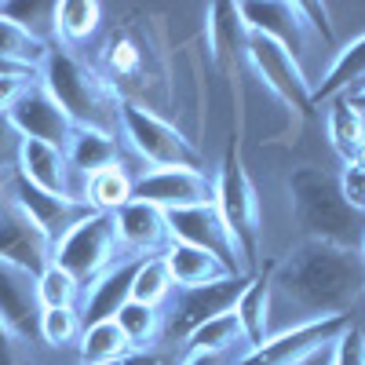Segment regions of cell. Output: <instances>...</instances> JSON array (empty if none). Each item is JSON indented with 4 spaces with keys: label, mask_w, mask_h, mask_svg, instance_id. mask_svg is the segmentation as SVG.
<instances>
[{
    "label": "cell",
    "mask_w": 365,
    "mask_h": 365,
    "mask_svg": "<svg viewBox=\"0 0 365 365\" xmlns=\"http://www.w3.org/2000/svg\"><path fill=\"white\" fill-rule=\"evenodd\" d=\"M66 165L73 172L77 201H84V182L103 168L120 165V139L106 135V132H91V128H73V135L66 143Z\"/></svg>",
    "instance_id": "cell-20"
},
{
    "label": "cell",
    "mask_w": 365,
    "mask_h": 365,
    "mask_svg": "<svg viewBox=\"0 0 365 365\" xmlns=\"http://www.w3.org/2000/svg\"><path fill=\"white\" fill-rule=\"evenodd\" d=\"M15 172H19L26 182H34V187L48 190V194H58V197L77 201L73 172H70V165H66V150L48 146V143H29V139H22ZM81 205H84V201H81Z\"/></svg>",
    "instance_id": "cell-19"
},
{
    "label": "cell",
    "mask_w": 365,
    "mask_h": 365,
    "mask_svg": "<svg viewBox=\"0 0 365 365\" xmlns=\"http://www.w3.org/2000/svg\"><path fill=\"white\" fill-rule=\"evenodd\" d=\"M106 365H168V361L161 354H154V351H132V354L117 358V361H106Z\"/></svg>",
    "instance_id": "cell-42"
},
{
    "label": "cell",
    "mask_w": 365,
    "mask_h": 365,
    "mask_svg": "<svg viewBox=\"0 0 365 365\" xmlns=\"http://www.w3.org/2000/svg\"><path fill=\"white\" fill-rule=\"evenodd\" d=\"M8 120H11V128L29 139V143H48V146H58V150H66L70 135H73V120L63 113V106H58L48 91L37 84H29L19 103L8 110Z\"/></svg>",
    "instance_id": "cell-12"
},
{
    "label": "cell",
    "mask_w": 365,
    "mask_h": 365,
    "mask_svg": "<svg viewBox=\"0 0 365 365\" xmlns=\"http://www.w3.org/2000/svg\"><path fill=\"white\" fill-rule=\"evenodd\" d=\"M8 194L19 201V208L26 212V216L44 230V237L51 241V249H55V241L63 234H70L84 216H91L88 205L70 201V197H58V194H48V190L34 187V182H26L19 172L8 175Z\"/></svg>",
    "instance_id": "cell-13"
},
{
    "label": "cell",
    "mask_w": 365,
    "mask_h": 365,
    "mask_svg": "<svg viewBox=\"0 0 365 365\" xmlns=\"http://www.w3.org/2000/svg\"><path fill=\"white\" fill-rule=\"evenodd\" d=\"M182 365H227L223 354H205V351H190L187 358H182Z\"/></svg>",
    "instance_id": "cell-44"
},
{
    "label": "cell",
    "mask_w": 365,
    "mask_h": 365,
    "mask_svg": "<svg viewBox=\"0 0 365 365\" xmlns=\"http://www.w3.org/2000/svg\"><path fill=\"white\" fill-rule=\"evenodd\" d=\"M168 230H172V241H182V245H197V249L212 252L234 274V278H237V274H249L245 270V256H241L237 241H234L230 227L223 223L216 205H197V208L168 212Z\"/></svg>",
    "instance_id": "cell-9"
},
{
    "label": "cell",
    "mask_w": 365,
    "mask_h": 365,
    "mask_svg": "<svg viewBox=\"0 0 365 365\" xmlns=\"http://www.w3.org/2000/svg\"><path fill=\"white\" fill-rule=\"evenodd\" d=\"M303 8V19H307V26L314 29V34L322 41H332V26H329V11L322 4H299Z\"/></svg>",
    "instance_id": "cell-41"
},
{
    "label": "cell",
    "mask_w": 365,
    "mask_h": 365,
    "mask_svg": "<svg viewBox=\"0 0 365 365\" xmlns=\"http://www.w3.org/2000/svg\"><path fill=\"white\" fill-rule=\"evenodd\" d=\"M51 44L34 37L29 29H22L19 22H11L8 15H0V58H8V63H19L26 70H37L44 66Z\"/></svg>",
    "instance_id": "cell-27"
},
{
    "label": "cell",
    "mask_w": 365,
    "mask_h": 365,
    "mask_svg": "<svg viewBox=\"0 0 365 365\" xmlns=\"http://www.w3.org/2000/svg\"><path fill=\"white\" fill-rule=\"evenodd\" d=\"M292 365H332V344L314 347L311 354H303V358H299V361H292Z\"/></svg>",
    "instance_id": "cell-43"
},
{
    "label": "cell",
    "mask_w": 365,
    "mask_h": 365,
    "mask_svg": "<svg viewBox=\"0 0 365 365\" xmlns=\"http://www.w3.org/2000/svg\"><path fill=\"white\" fill-rule=\"evenodd\" d=\"M41 311L37 274L0 259V325L19 340H34L41 336Z\"/></svg>",
    "instance_id": "cell-15"
},
{
    "label": "cell",
    "mask_w": 365,
    "mask_h": 365,
    "mask_svg": "<svg viewBox=\"0 0 365 365\" xmlns=\"http://www.w3.org/2000/svg\"><path fill=\"white\" fill-rule=\"evenodd\" d=\"M249 278L252 274H237V278H220V282H208V285H197V289H179L172 332L187 340L190 332L197 325H205L208 318L234 311V303H237L241 292H245Z\"/></svg>",
    "instance_id": "cell-16"
},
{
    "label": "cell",
    "mask_w": 365,
    "mask_h": 365,
    "mask_svg": "<svg viewBox=\"0 0 365 365\" xmlns=\"http://www.w3.org/2000/svg\"><path fill=\"white\" fill-rule=\"evenodd\" d=\"M336 179H340V194H344V201H347L354 212H361V216H365V158L347 161L344 172H340Z\"/></svg>",
    "instance_id": "cell-36"
},
{
    "label": "cell",
    "mask_w": 365,
    "mask_h": 365,
    "mask_svg": "<svg viewBox=\"0 0 365 365\" xmlns=\"http://www.w3.org/2000/svg\"><path fill=\"white\" fill-rule=\"evenodd\" d=\"M0 365H29L22 354V340L0 325Z\"/></svg>",
    "instance_id": "cell-39"
},
{
    "label": "cell",
    "mask_w": 365,
    "mask_h": 365,
    "mask_svg": "<svg viewBox=\"0 0 365 365\" xmlns=\"http://www.w3.org/2000/svg\"><path fill=\"white\" fill-rule=\"evenodd\" d=\"M19 150H22V135L11 128L8 113H0V175H4V172H15Z\"/></svg>",
    "instance_id": "cell-38"
},
{
    "label": "cell",
    "mask_w": 365,
    "mask_h": 365,
    "mask_svg": "<svg viewBox=\"0 0 365 365\" xmlns=\"http://www.w3.org/2000/svg\"><path fill=\"white\" fill-rule=\"evenodd\" d=\"M0 15H8L11 22H19L22 29H29L41 41H44V34H41L44 26L55 29V4H0Z\"/></svg>",
    "instance_id": "cell-35"
},
{
    "label": "cell",
    "mask_w": 365,
    "mask_h": 365,
    "mask_svg": "<svg viewBox=\"0 0 365 365\" xmlns=\"http://www.w3.org/2000/svg\"><path fill=\"white\" fill-rule=\"evenodd\" d=\"M165 270L175 289H197V285H208V282H220V278H234V274L197 245H182V241H172L161 256Z\"/></svg>",
    "instance_id": "cell-21"
},
{
    "label": "cell",
    "mask_w": 365,
    "mask_h": 365,
    "mask_svg": "<svg viewBox=\"0 0 365 365\" xmlns=\"http://www.w3.org/2000/svg\"><path fill=\"white\" fill-rule=\"evenodd\" d=\"M128 201H132V179H128V172L120 165L103 168V172H96L84 182V205L91 212H110L113 216V212L120 205H128Z\"/></svg>",
    "instance_id": "cell-29"
},
{
    "label": "cell",
    "mask_w": 365,
    "mask_h": 365,
    "mask_svg": "<svg viewBox=\"0 0 365 365\" xmlns=\"http://www.w3.org/2000/svg\"><path fill=\"white\" fill-rule=\"evenodd\" d=\"M358 252H361V256H365V237H361V245H358Z\"/></svg>",
    "instance_id": "cell-47"
},
{
    "label": "cell",
    "mask_w": 365,
    "mask_h": 365,
    "mask_svg": "<svg viewBox=\"0 0 365 365\" xmlns=\"http://www.w3.org/2000/svg\"><path fill=\"white\" fill-rule=\"evenodd\" d=\"M132 197L158 205L161 212L216 205V179L197 168H150L146 175L132 179Z\"/></svg>",
    "instance_id": "cell-10"
},
{
    "label": "cell",
    "mask_w": 365,
    "mask_h": 365,
    "mask_svg": "<svg viewBox=\"0 0 365 365\" xmlns=\"http://www.w3.org/2000/svg\"><path fill=\"white\" fill-rule=\"evenodd\" d=\"M99 22H103V8L91 4V0H63V4H55V34L70 51L96 34Z\"/></svg>",
    "instance_id": "cell-26"
},
{
    "label": "cell",
    "mask_w": 365,
    "mask_h": 365,
    "mask_svg": "<svg viewBox=\"0 0 365 365\" xmlns=\"http://www.w3.org/2000/svg\"><path fill=\"white\" fill-rule=\"evenodd\" d=\"M289 197H292V220L307 234V241H325V245H340V249L361 245L365 216L344 201L340 179L332 172L314 165L292 168Z\"/></svg>",
    "instance_id": "cell-3"
},
{
    "label": "cell",
    "mask_w": 365,
    "mask_h": 365,
    "mask_svg": "<svg viewBox=\"0 0 365 365\" xmlns=\"http://www.w3.org/2000/svg\"><path fill=\"white\" fill-rule=\"evenodd\" d=\"M113 322L120 325V332H125V340L132 344V351H150L161 336V311L146 307V303H135V299H128L125 307L117 311Z\"/></svg>",
    "instance_id": "cell-31"
},
{
    "label": "cell",
    "mask_w": 365,
    "mask_h": 365,
    "mask_svg": "<svg viewBox=\"0 0 365 365\" xmlns=\"http://www.w3.org/2000/svg\"><path fill=\"white\" fill-rule=\"evenodd\" d=\"M29 84H37V81H26V77H0V113H8Z\"/></svg>",
    "instance_id": "cell-40"
},
{
    "label": "cell",
    "mask_w": 365,
    "mask_h": 365,
    "mask_svg": "<svg viewBox=\"0 0 365 365\" xmlns=\"http://www.w3.org/2000/svg\"><path fill=\"white\" fill-rule=\"evenodd\" d=\"M81 365H106V361H117L132 354V344L125 340V332H120L117 322H99V325H88L81 332Z\"/></svg>",
    "instance_id": "cell-28"
},
{
    "label": "cell",
    "mask_w": 365,
    "mask_h": 365,
    "mask_svg": "<svg viewBox=\"0 0 365 365\" xmlns=\"http://www.w3.org/2000/svg\"><path fill=\"white\" fill-rule=\"evenodd\" d=\"M117 223V237H120V252L128 256H165V249L172 245V230H168V212H161L158 205L146 201H128L113 212Z\"/></svg>",
    "instance_id": "cell-17"
},
{
    "label": "cell",
    "mask_w": 365,
    "mask_h": 365,
    "mask_svg": "<svg viewBox=\"0 0 365 365\" xmlns=\"http://www.w3.org/2000/svg\"><path fill=\"white\" fill-rule=\"evenodd\" d=\"M344 99H347V103H351V106H354V110H358V113L365 117V84H358V88H351V91H347V96H344Z\"/></svg>",
    "instance_id": "cell-45"
},
{
    "label": "cell",
    "mask_w": 365,
    "mask_h": 365,
    "mask_svg": "<svg viewBox=\"0 0 365 365\" xmlns=\"http://www.w3.org/2000/svg\"><path fill=\"white\" fill-rule=\"evenodd\" d=\"M347 329H351V314H329V318H314V322H299L292 329H282L274 336H267L259 347L241 354L234 365H292L303 354H311L314 347L336 344Z\"/></svg>",
    "instance_id": "cell-8"
},
{
    "label": "cell",
    "mask_w": 365,
    "mask_h": 365,
    "mask_svg": "<svg viewBox=\"0 0 365 365\" xmlns=\"http://www.w3.org/2000/svg\"><path fill=\"white\" fill-rule=\"evenodd\" d=\"M216 208L223 223L230 227L234 241L241 256H245V270L256 274L259 270V237H263V212H259V197L256 187L245 172V161H241L237 139L227 143L223 154V168L216 175Z\"/></svg>",
    "instance_id": "cell-4"
},
{
    "label": "cell",
    "mask_w": 365,
    "mask_h": 365,
    "mask_svg": "<svg viewBox=\"0 0 365 365\" xmlns=\"http://www.w3.org/2000/svg\"><path fill=\"white\" fill-rule=\"evenodd\" d=\"M332 365H365V332L351 325L344 336L332 344Z\"/></svg>",
    "instance_id": "cell-37"
},
{
    "label": "cell",
    "mask_w": 365,
    "mask_h": 365,
    "mask_svg": "<svg viewBox=\"0 0 365 365\" xmlns=\"http://www.w3.org/2000/svg\"><path fill=\"white\" fill-rule=\"evenodd\" d=\"M0 259L11 267H22L29 274H41L51 263V241L19 208L11 194L0 197Z\"/></svg>",
    "instance_id": "cell-11"
},
{
    "label": "cell",
    "mask_w": 365,
    "mask_h": 365,
    "mask_svg": "<svg viewBox=\"0 0 365 365\" xmlns=\"http://www.w3.org/2000/svg\"><path fill=\"white\" fill-rule=\"evenodd\" d=\"M205 37H208V51L220 66L230 63V55H245L249 44V29L241 22L237 4H208L205 15Z\"/></svg>",
    "instance_id": "cell-24"
},
{
    "label": "cell",
    "mask_w": 365,
    "mask_h": 365,
    "mask_svg": "<svg viewBox=\"0 0 365 365\" xmlns=\"http://www.w3.org/2000/svg\"><path fill=\"white\" fill-rule=\"evenodd\" d=\"M120 135H125L128 146L154 168H197V172H205L201 150L182 135L172 120L158 117L143 103H132V99L120 103Z\"/></svg>",
    "instance_id": "cell-5"
},
{
    "label": "cell",
    "mask_w": 365,
    "mask_h": 365,
    "mask_svg": "<svg viewBox=\"0 0 365 365\" xmlns=\"http://www.w3.org/2000/svg\"><path fill=\"white\" fill-rule=\"evenodd\" d=\"M237 11H241V22H245L249 34L282 44L292 58L307 55V48H311V26H307V19H303L299 4L263 0V4H237Z\"/></svg>",
    "instance_id": "cell-14"
},
{
    "label": "cell",
    "mask_w": 365,
    "mask_h": 365,
    "mask_svg": "<svg viewBox=\"0 0 365 365\" xmlns=\"http://www.w3.org/2000/svg\"><path fill=\"white\" fill-rule=\"evenodd\" d=\"M143 256H128V259H117L103 278L91 282V289L84 292L81 303V325H99V322H113L117 311L132 299V282H135V270H139Z\"/></svg>",
    "instance_id": "cell-18"
},
{
    "label": "cell",
    "mask_w": 365,
    "mask_h": 365,
    "mask_svg": "<svg viewBox=\"0 0 365 365\" xmlns=\"http://www.w3.org/2000/svg\"><path fill=\"white\" fill-rule=\"evenodd\" d=\"M41 88L63 106V113L73 120V128H91L106 135L120 132V103H125V96L113 88L110 77L91 70L70 48L51 44L41 66Z\"/></svg>",
    "instance_id": "cell-2"
},
{
    "label": "cell",
    "mask_w": 365,
    "mask_h": 365,
    "mask_svg": "<svg viewBox=\"0 0 365 365\" xmlns=\"http://www.w3.org/2000/svg\"><path fill=\"white\" fill-rule=\"evenodd\" d=\"M237 344H245V336H241V325L234 318V311L227 314H216V318H208L205 325H197L190 336H187V347L190 351H205V354H230Z\"/></svg>",
    "instance_id": "cell-30"
},
{
    "label": "cell",
    "mask_w": 365,
    "mask_h": 365,
    "mask_svg": "<svg viewBox=\"0 0 365 365\" xmlns=\"http://www.w3.org/2000/svg\"><path fill=\"white\" fill-rule=\"evenodd\" d=\"M8 194V175H0V197Z\"/></svg>",
    "instance_id": "cell-46"
},
{
    "label": "cell",
    "mask_w": 365,
    "mask_h": 365,
    "mask_svg": "<svg viewBox=\"0 0 365 365\" xmlns=\"http://www.w3.org/2000/svg\"><path fill=\"white\" fill-rule=\"evenodd\" d=\"M81 311L77 307H48L41 311V340L48 347H66L73 340H81Z\"/></svg>",
    "instance_id": "cell-34"
},
{
    "label": "cell",
    "mask_w": 365,
    "mask_h": 365,
    "mask_svg": "<svg viewBox=\"0 0 365 365\" xmlns=\"http://www.w3.org/2000/svg\"><path fill=\"white\" fill-rule=\"evenodd\" d=\"M325 128H329V143L332 150L347 161H358L365 158V117L340 96L329 103V117H325Z\"/></svg>",
    "instance_id": "cell-25"
},
{
    "label": "cell",
    "mask_w": 365,
    "mask_h": 365,
    "mask_svg": "<svg viewBox=\"0 0 365 365\" xmlns=\"http://www.w3.org/2000/svg\"><path fill=\"white\" fill-rule=\"evenodd\" d=\"M358 81H365V34L336 51V58L329 63L322 81L311 84V99L314 103H332V99L347 96L351 88H358Z\"/></svg>",
    "instance_id": "cell-23"
},
{
    "label": "cell",
    "mask_w": 365,
    "mask_h": 365,
    "mask_svg": "<svg viewBox=\"0 0 365 365\" xmlns=\"http://www.w3.org/2000/svg\"><path fill=\"white\" fill-rule=\"evenodd\" d=\"M245 58H249V66L256 70V77L263 81V88L274 91V96H278L289 110H296V113H311L314 110L311 81H307V73H303L299 58H292L282 44L249 34Z\"/></svg>",
    "instance_id": "cell-7"
},
{
    "label": "cell",
    "mask_w": 365,
    "mask_h": 365,
    "mask_svg": "<svg viewBox=\"0 0 365 365\" xmlns=\"http://www.w3.org/2000/svg\"><path fill=\"white\" fill-rule=\"evenodd\" d=\"M234 318L241 325V336H245V347H259L270 336V263L263 267V274L256 270L245 292L234 303Z\"/></svg>",
    "instance_id": "cell-22"
},
{
    "label": "cell",
    "mask_w": 365,
    "mask_h": 365,
    "mask_svg": "<svg viewBox=\"0 0 365 365\" xmlns=\"http://www.w3.org/2000/svg\"><path fill=\"white\" fill-rule=\"evenodd\" d=\"M120 256V237L110 212H91L84 216L70 234H63L51 249V263L63 267L77 285H91L96 278L117 263Z\"/></svg>",
    "instance_id": "cell-6"
},
{
    "label": "cell",
    "mask_w": 365,
    "mask_h": 365,
    "mask_svg": "<svg viewBox=\"0 0 365 365\" xmlns=\"http://www.w3.org/2000/svg\"><path fill=\"white\" fill-rule=\"evenodd\" d=\"M172 292V278L161 263V256H150L139 263L135 270V282H132V299L135 303H146V307H161Z\"/></svg>",
    "instance_id": "cell-32"
},
{
    "label": "cell",
    "mask_w": 365,
    "mask_h": 365,
    "mask_svg": "<svg viewBox=\"0 0 365 365\" xmlns=\"http://www.w3.org/2000/svg\"><path fill=\"white\" fill-rule=\"evenodd\" d=\"M365 292V256L358 249L303 237L278 263H270V296L285 299L303 322L347 314Z\"/></svg>",
    "instance_id": "cell-1"
},
{
    "label": "cell",
    "mask_w": 365,
    "mask_h": 365,
    "mask_svg": "<svg viewBox=\"0 0 365 365\" xmlns=\"http://www.w3.org/2000/svg\"><path fill=\"white\" fill-rule=\"evenodd\" d=\"M77 292H81V285L70 278L63 267L48 263V267L37 274V299H41L44 311H48V307H73Z\"/></svg>",
    "instance_id": "cell-33"
}]
</instances>
